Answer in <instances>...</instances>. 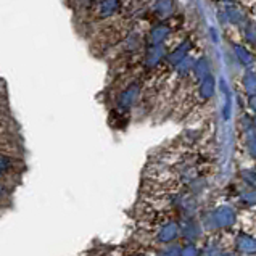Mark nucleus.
<instances>
[{"mask_svg":"<svg viewBox=\"0 0 256 256\" xmlns=\"http://www.w3.org/2000/svg\"><path fill=\"white\" fill-rule=\"evenodd\" d=\"M139 92H140V85L137 82L127 85V87L118 97V110L119 111H127V110L137 102Z\"/></svg>","mask_w":256,"mask_h":256,"instance_id":"1","label":"nucleus"},{"mask_svg":"<svg viewBox=\"0 0 256 256\" xmlns=\"http://www.w3.org/2000/svg\"><path fill=\"white\" fill-rule=\"evenodd\" d=\"M20 173V160L7 151H0V179Z\"/></svg>","mask_w":256,"mask_h":256,"instance_id":"2","label":"nucleus"},{"mask_svg":"<svg viewBox=\"0 0 256 256\" xmlns=\"http://www.w3.org/2000/svg\"><path fill=\"white\" fill-rule=\"evenodd\" d=\"M178 235H179V225L173 221H169V222L164 224L160 230H158L156 237L161 243H171L173 240L178 239Z\"/></svg>","mask_w":256,"mask_h":256,"instance_id":"3","label":"nucleus"},{"mask_svg":"<svg viewBox=\"0 0 256 256\" xmlns=\"http://www.w3.org/2000/svg\"><path fill=\"white\" fill-rule=\"evenodd\" d=\"M163 57H164L163 45H150L147 55H145V66H147V68H153V66H156L161 62Z\"/></svg>","mask_w":256,"mask_h":256,"instance_id":"4","label":"nucleus"},{"mask_svg":"<svg viewBox=\"0 0 256 256\" xmlns=\"http://www.w3.org/2000/svg\"><path fill=\"white\" fill-rule=\"evenodd\" d=\"M169 34V28L166 24H160V26H155L148 34V42L150 45H161L163 40L168 37Z\"/></svg>","mask_w":256,"mask_h":256,"instance_id":"5","label":"nucleus"},{"mask_svg":"<svg viewBox=\"0 0 256 256\" xmlns=\"http://www.w3.org/2000/svg\"><path fill=\"white\" fill-rule=\"evenodd\" d=\"M121 7L119 0H102L100 7H99V16L100 18H108L114 15Z\"/></svg>","mask_w":256,"mask_h":256,"instance_id":"6","label":"nucleus"},{"mask_svg":"<svg viewBox=\"0 0 256 256\" xmlns=\"http://www.w3.org/2000/svg\"><path fill=\"white\" fill-rule=\"evenodd\" d=\"M188 48H190V44H188V42H184V44H182L181 47H178L176 48V50L173 52L168 57V62L173 65V66H176V65H179L182 60H185V55H187V52H188Z\"/></svg>","mask_w":256,"mask_h":256,"instance_id":"7","label":"nucleus"},{"mask_svg":"<svg viewBox=\"0 0 256 256\" xmlns=\"http://www.w3.org/2000/svg\"><path fill=\"white\" fill-rule=\"evenodd\" d=\"M215 89H216V82L213 76H206L205 79H202V84H200V95L203 99H211L213 94H215Z\"/></svg>","mask_w":256,"mask_h":256,"instance_id":"8","label":"nucleus"},{"mask_svg":"<svg viewBox=\"0 0 256 256\" xmlns=\"http://www.w3.org/2000/svg\"><path fill=\"white\" fill-rule=\"evenodd\" d=\"M237 247L245 253H255L256 252V240L253 239V237L242 234L239 239H237Z\"/></svg>","mask_w":256,"mask_h":256,"instance_id":"9","label":"nucleus"},{"mask_svg":"<svg viewBox=\"0 0 256 256\" xmlns=\"http://www.w3.org/2000/svg\"><path fill=\"white\" fill-rule=\"evenodd\" d=\"M234 213L230 211L229 208H219L216 213H215V219H216V222L219 225H227L230 222H234Z\"/></svg>","mask_w":256,"mask_h":256,"instance_id":"10","label":"nucleus"},{"mask_svg":"<svg viewBox=\"0 0 256 256\" xmlns=\"http://www.w3.org/2000/svg\"><path fill=\"white\" fill-rule=\"evenodd\" d=\"M193 73L198 79H205L206 76H208V62H206L205 58L198 60L193 66Z\"/></svg>","mask_w":256,"mask_h":256,"instance_id":"11","label":"nucleus"},{"mask_svg":"<svg viewBox=\"0 0 256 256\" xmlns=\"http://www.w3.org/2000/svg\"><path fill=\"white\" fill-rule=\"evenodd\" d=\"M155 10L158 15L166 16L171 13V10H173V3H171V0H158L155 5Z\"/></svg>","mask_w":256,"mask_h":256,"instance_id":"12","label":"nucleus"},{"mask_svg":"<svg viewBox=\"0 0 256 256\" xmlns=\"http://www.w3.org/2000/svg\"><path fill=\"white\" fill-rule=\"evenodd\" d=\"M235 53H237V57H239V60L243 65H250L253 62V57L250 55V52H247L245 48L240 47V45H235Z\"/></svg>","mask_w":256,"mask_h":256,"instance_id":"13","label":"nucleus"},{"mask_svg":"<svg viewBox=\"0 0 256 256\" xmlns=\"http://www.w3.org/2000/svg\"><path fill=\"white\" fill-rule=\"evenodd\" d=\"M10 197V190H8V185L3 184L2 179H0V205L3 202H7V198Z\"/></svg>","mask_w":256,"mask_h":256,"instance_id":"14","label":"nucleus"},{"mask_svg":"<svg viewBox=\"0 0 256 256\" xmlns=\"http://www.w3.org/2000/svg\"><path fill=\"white\" fill-rule=\"evenodd\" d=\"M181 256H198V250L193 245H185L181 250Z\"/></svg>","mask_w":256,"mask_h":256,"instance_id":"15","label":"nucleus"},{"mask_svg":"<svg viewBox=\"0 0 256 256\" xmlns=\"http://www.w3.org/2000/svg\"><path fill=\"white\" fill-rule=\"evenodd\" d=\"M245 85L248 90H253V87H256V77L253 74H250L247 79H245Z\"/></svg>","mask_w":256,"mask_h":256,"instance_id":"16","label":"nucleus"},{"mask_svg":"<svg viewBox=\"0 0 256 256\" xmlns=\"http://www.w3.org/2000/svg\"><path fill=\"white\" fill-rule=\"evenodd\" d=\"M250 150H252V151H253V155L256 156V139L250 142Z\"/></svg>","mask_w":256,"mask_h":256,"instance_id":"17","label":"nucleus"},{"mask_svg":"<svg viewBox=\"0 0 256 256\" xmlns=\"http://www.w3.org/2000/svg\"><path fill=\"white\" fill-rule=\"evenodd\" d=\"M250 105H252V108L256 111V95H253L252 99H250Z\"/></svg>","mask_w":256,"mask_h":256,"instance_id":"18","label":"nucleus"},{"mask_svg":"<svg viewBox=\"0 0 256 256\" xmlns=\"http://www.w3.org/2000/svg\"><path fill=\"white\" fill-rule=\"evenodd\" d=\"M224 256H234V255H224Z\"/></svg>","mask_w":256,"mask_h":256,"instance_id":"19","label":"nucleus"},{"mask_svg":"<svg viewBox=\"0 0 256 256\" xmlns=\"http://www.w3.org/2000/svg\"><path fill=\"white\" fill-rule=\"evenodd\" d=\"M0 123H2V116H0Z\"/></svg>","mask_w":256,"mask_h":256,"instance_id":"20","label":"nucleus"}]
</instances>
